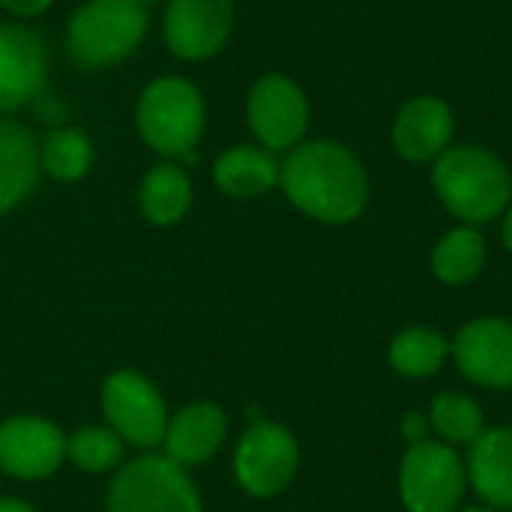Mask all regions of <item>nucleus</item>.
I'll use <instances>...</instances> for the list:
<instances>
[{
    "instance_id": "f03ea898",
    "label": "nucleus",
    "mask_w": 512,
    "mask_h": 512,
    "mask_svg": "<svg viewBox=\"0 0 512 512\" xmlns=\"http://www.w3.org/2000/svg\"><path fill=\"white\" fill-rule=\"evenodd\" d=\"M432 186L441 204L465 225L498 219L512 201L507 162L477 144L447 147L432 165Z\"/></svg>"
},
{
    "instance_id": "bb28decb",
    "label": "nucleus",
    "mask_w": 512,
    "mask_h": 512,
    "mask_svg": "<svg viewBox=\"0 0 512 512\" xmlns=\"http://www.w3.org/2000/svg\"><path fill=\"white\" fill-rule=\"evenodd\" d=\"M0 512H33V507L18 498H0Z\"/></svg>"
},
{
    "instance_id": "dca6fc26",
    "label": "nucleus",
    "mask_w": 512,
    "mask_h": 512,
    "mask_svg": "<svg viewBox=\"0 0 512 512\" xmlns=\"http://www.w3.org/2000/svg\"><path fill=\"white\" fill-rule=\"evenodd\" d=\"M39 174V138L21 120L0 117V216L36 189Z\"/></svg>"
},
{
    "instance_id": "c756f323",
    "label": "nucleus",
    "mask_w": 512,
    "mask_h": 512,
    "mask_svg": "<svg viewBox=\"0 0 512 512\" xmlns=\"http://www.w3.org/2000/svg\"><path fill=\"white\" fill-rule=\"evenodd\" d=\"M462 512H495L492 507H468V510H462Z\"/></svg>"
},
{
    "instance_id": "ddd939ff",
    "label": "nucleus",
    "mask_w": 512,
    "mask_h": 512,
    "mask_svg": "<svg viewBox=\"0 0 512 512\" xmlns=\"http://www.w3.org/2000/svg\"><path fill=\"white\" fill-rule=\"evenodd\" d=\"M459 372L489 390L512 387V324L507 318H477L453 342Z\"/></svg>"
},
{
    "instance_id": "412c9836",
    "label": "nucleus",
    "mask_w": 512,
    "mask_h": 512,
    "mask_svg": "<svg viewBox=\"0 0 512 512\" xmlns=\"http://www.w3.org/2000/svg\"><path fill=\"white\" fill-rule=\"evenodd\" d=\"M96 147L78 126H60L39 141V165L57 183H78L90 174Z\"/></svg>"
},
{
    "instance_id": "20e7f679",
    "label": "nucleus",
    "mask_w": 512,
    "mask_h": 512,
    "mask_svg": "<svg viewBox=\"0 0 512 512\" xmlns=\"http://www.w3.org/2000/svg\"><path fill=\"white\" fill-rule=\"evenodd\" d=\"M150 12L138 0H84L63 30L66 54L87 72L111 69L144 42Z\"/></svg>"
},
{
    "instance_id": "39448f33",
    "label": "nucleus",
    "mask_w": 512,
    "mask_h": 512,
    "mask_svg": "<svg viewBox=\"0 0 512 512\" xmlns=\"http://www.w3.org/2000/svg\"><path fill=\"white\" fill-rule=\"evenodd\" d=\"M108 512H204L186 468L168 456H138L108 486Z\"/></svg>"
},
{
    "instance_id": "a211bd4d",
    "label": "nucleus",
    "mask_w": 512,
    "mask_h": 512,
    "mask_svg": "<svg viewBox=\"0 0 512 512\" xmlns=\"http://www.w3.org/2000/svg\"><path fill=\"white\" fill-rule=\"evenodd\" d=\"M279 174H282V162L276 159V153L264 147H252V144L228 147L213 165V183L228 198H240V201L258 198L276 189Z\"/></svg>"
},
{
    "instance_id": "6e6552de",
    "label": "nucleus",
    "mask_w": 512,
    "mask_h": 512,
    "mask_svg": "<svg viewBox=\"0 0 512 512\" xmlns=\"http://www.w3.org/2000/svg\"><path fill=\"white\" fill-rule=\"evenodd\" d=\"M468 468L447 444H414L399 471V495L408 512H453L462 504Z\"/></svg>"
},
{
    "instance_id": "2eb2a0df",
    "label": "nucleus",
    "mask_w": 512,
    "mask_h": 512,
    "mask_svg": "<svg viewBox=\"0 0 512 512\" xmlns=\"http://www.w3.org/2000/svg\"><path fill=\"white\" fill-rule=\"evenodd\" d=\"M228 435L225 411L213 402H192L180 408L165 429V456L183 468H195L210 462Z\"/></svg>"
},
{
    "instance_id": "6ab92c4d",
    "label": "nucleus",
    "mask_w": 512,
    "mask_h": 512,
    "mask_svg": "<svg viewBox=\"0 0 512 512\" xmlns=\"http://www.w3.org/2000/svg\"><path fill=\"white\" fill-rule=\"evenodd\" d=\"M138 207L147 222L168 228L177 225L192 207V180L183 165L162 159L156 162L138 186Z\"/></svg>"
},
{
    "instance_id": "f3484780",
    "label": "nucleus",
    "mask_w": 512,
    "mask_h": 512,
    "mask_svg": "<svg viewBox=\"0 0 512 512\" xmlns=\"http://www.w3.org/2000/svg\"><path fill=\"white\" fill-rule=\"evenodd\" d=\"M468 480L492 510H512V429H486L471 444Z\"/></svg>"
},
{
    "instance_id": "7ed1b4c3",
    "label": "nucleus",
    "mask_w": 512,
    "mask_h": 512,
    "mask_svg": "<svg viewBox=\"0 0 512 512\" xmlns=\"http://www.w3.org/2000/svg\"><path fill=\"white\" fill-rule=\"evenodd\" d=\"M204 129L207 102L195 81L183 75H159L138 93L135 132L162 159L195 162V147Z\"/></svg>"
},
{
    "instance_id": "9b49d317",
    "label": "nucleus",
    "mask_w": 512,
    "mask_h": 512,
    "mask_svg": "<svg viewBox=\"0 0 512 512\" xmlns=\"http://www.w3.org/2000/svg\"><path fill=\"white\" fill-rule=\"evenodd\" d=\"M234 15V0H168L162 12V42L177 60H210L228 45Z\"/></svg>"
},
{
    "instance_id": "f8f14e48",
    "label": "nucleus",
    "mask_w": 512,
    "mask_h": 512,
    "mask_svg": "<svg viewBox=\"0 0 512 512\" xmlns=\"http://www.w3.org/2000/svg\"><path fill=\"white\" fill-rule=\"evenodd\" d=\"M66 459V435L33 414L0 423V471L15 480H45Z\"/></svg>"
},
{
    "instance_id": "4468645a",
    "label": "nucleus",
    "mask_w": 512,
    "mask_h": 512,
    "mask_svg": "<svg viewBox=\"0 0 512 512\" xmlns=\"http://www.w3.org/2000/svg\"><path fill=\"white\" fill-rule=\"evenodd\" d=\"M456 117L450 102L441 96H417L399 108L390 126L393 150L414 165L435 162L447 147H453Z\"/></svg>"
},
{
    "instance_id": "393cba45",
    "label": "nucleus",
    "mask_w": 512,
    "mask_h": 512,
    "mask_svg": "<svg viewBox=\"0 0 512 512\" xmlns=\"http://www.w3.org/2000/svg\"><path fill=\"white\" fill-rule=\"evenodd\" d=\"M54 6V0H0V9L15 18V21H27V18H39Z\"/></svg>"
},
{
    "instance_id": "c85d7f7f",
    "label": "nucleus",
    "mask_w": 512,
    "mask_h": 512,
    "mask_svg": "<svg viewBox=\"0 0 512 512\" xmlns=\"http://www.w3.org/2000/svg\"><path fill=\"white\" fill-rule=\"evenodd\" d=\"M138 3H141V6H147V9H150V6H156V3H168V0H138Z\"/></svg>"
},
{
    "instance_id": "f257e3e1",
    "label": "nucleus",
    "mask_w": 512,
    "mask_h": 512,
    "mask_svg": "<svg viewBox=\"0 0 512 512\" xmlns=\"http://www.w3.org/2000/svg\"><path fill=\"white\" fill-rule=\"evenodd\" d=\"M279 186L300 213L327 225L354 222L369 204V174L363 162L333 138L297 144L282 162Z\"/></svg>"
},
{
    "instance_id": "cd10ccee",
    "label": "nucleus",
    "mask_w": 512,
    "mask_h": 512,
    "mask_svg": "<svg viewBox=\"0 0 512 512\" xmlns=\"http://www.w3.org/2000/svg\"><path fill=\"white\" fill-rule=\"evenodd\" d=\"M504 246L512 252V204L507 207V219H504Z\"/></svg>"
},
{
    "instance_id": "b1692460",
    "label": "nucleus",
    "mask_w": 512,
    "mask_h": 512,
    "mask_svg": "<svg viewBox=\"0 0 512 512\" xmlns=\"http://www.w3.org/2000/svg\"><path fill=\"white\" fill-rule=\"evenodd\" d=\"M432 429L453 447H471L483 432H486V420L483 411L474 399L462 396V393H444L432 402Z\"/></svg>"
},
{
    "instance_id": "1a4fd4ad",
    "label": "nucleus",
    "mask_w": 512,
    "mask_h": 512,
    "mask_svg": "<svg viewBox=\"0 0 512 512\" xmlns=\"http://www.w3.org/2000/svg\"><path fill=\"white\" fill-rule=\"evenodd\" d=\"M102 414L123 444L153 450L165 441L168 408L159 387L129 369L111 372L102 384Z\"/></svg>"
},
{
    "instance_id": "5701e85b",
    "label": "nucleus",
    "mask_w": 512,
    "mask_h": 512,
    "mask_svg": "<svg viewBox=\"0 0 512 512\" xmlns=\"http://www.w3.org/2000/svg\"><path fill=\"white\" fill-rule=\"evenodd\" d=\"M66 459L84 474H108L123 462V438L111 426H84L66 438Z\"/></svg>"
},
{
    "instance_id": "0eeeda50",
    "label": "nucleus",
    "mask_w": 512,
    "mask_h": 512,
    "mask_svg": "<svg viewBox=\"0 0 512 512\" xmlns=\"http://www.w3.org/2000/svg\"><path fill=\"white\" fill-rule=\"evenodd\" d=\"M300 468L297 438L270 420H261L243 432L234 450V477L243 492L252 498H276L282 495Z\"/></svg>"
},
{
    "instance_id": "423d86ee",
    "label": "nucleus",
    "mask_w": 512,
    "mask_h": 512,
    "mask_svg": "<svg viewBox=\"0 0 512 512\" xmlns=\"http://www.w3.org/2000/svg\"><path fill=\"white\" fill-rule=\"evenodd\" d=\"M309 120L312 108L306 90L294 78L282 72H267L252 84L246 96V123L264 150L291 153L297 144H303Z\"/></svg>"
},
{
    "instance_id": "a878e982",
    "label": "nucleus",
    "mask_w": 512,
    "mask_h": 512,
    "mask_svg": "<svg viewBox=\"0 0 512 512\" xmlns=\"http://www.w3.org/2000/svg\"><path fill=\"white\" fill-rule=\"evenodd\" d=\"M429 432H432V420L420 411H408L402 417V435L405 441L414 447V444H426L429 441Z\"/></svg>"
},
{
    "instance_id": "9d476101",
    "label": "nucleus",
    "mask_w": 512,
    "mask_h": 512,
    "mask_svg": "<svg viewBox=\"0 0 512 512\" xmlns=\"http://www.w3.org/2000/svg\"><path fill=\"white\" fill-rule=\"evenodd\" d=\"M51 51L24 21H0V117L33 105L48 84Z\"/></svg>"
},
{
    "instance_id": "4be33fe9",
    "label": "nucleus",
    "mask_w": 512,
    "mask_h": 512,
    "mask_svg": "<svg viewBox=\"0 0 512 512\" xmlns=\"http://www.w3.org/2000/svg\"><path fill=\"white\" fill-rule=\"evenodd\" d=\"M450 342L429 327H408L390 342V366L405 378H429L447 360Z\"/></svg>"
},
{
    "instance_id": "aec40b11",
    "label": "nucleus",
    "mask_w": 512,
    "mask_h": 512,
    "mask_svg": "<svg viewBox=\"0 0 512 512\" xmlns=\"http://www.w3.org/2000/svg\"><path fill=\"white\" fill-rule=\"evenodd\" d=\"M486 267V237L474 225L447 231L432 252V273L444 285H471Z\"/></svg>"
}]
</instances>
